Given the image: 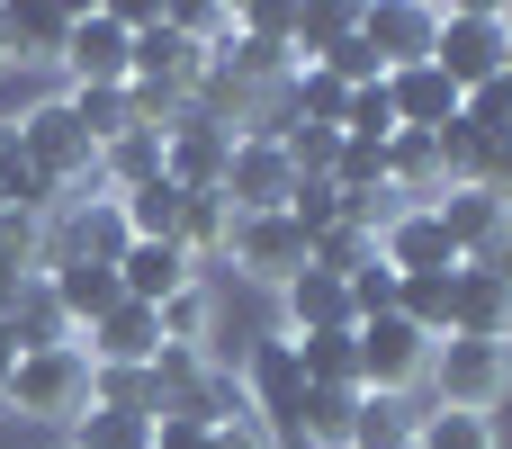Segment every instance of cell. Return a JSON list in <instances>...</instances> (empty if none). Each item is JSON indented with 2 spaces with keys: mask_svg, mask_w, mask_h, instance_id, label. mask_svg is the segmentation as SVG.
I'll return each mask as SVG.
<instances>
[{
  "mask_svg": "<svg viewBox=\"0 0 512 449\" xmlns=\"http://www.w3.org/2000/svg\"><path fill=\"white\" fill-rule=\"evenodd\" d=\"M90 387H99V369L81 360V342H63V351H18L0 405L18 423H81L90 414Z\"/></svg>",
  "mask_w": 512,
  "mask_h": 449,
  "instance_id": "cell-1",
  "label": "cell"
},
{
  "mask_svg": "<svg viewBox=\"0 0 512 449\" xmlns=\"http://www.w3.org/2000/svg\"><path fill=\"white\" fill-rule=\"evenodd\" d=\"M423 396H432V405H450V414H495V405L512 396V342H468V333L432 342Z\"/></svg>",
  "mask_w": 512,
  "mask_h": 449,
  "instance_id": "cell-2",
  "label": "cell"
},
{
  "mask_svg": "<svg viewBox=\"0 0 512 449\" xmlns=\"http://www.w3.org/2000/svg\"><path fill=\"white\" fill-rule=\"evenodd\" d=\"M351 351H360V396H423L432 342H423L405 315H369V324H351Z\"/></svg>",
  "mask_w": 512,
  "mask_h": 449,
  "instance_id": "cell-3",
  "label": "cell"
},
{
  "mask_svg": "<svg viewBox=\"0 0 512 449\" xmlns=\"http://www.w3.org/2000/svg\"><path fill=\"white\" fill-rule=\"evenodd\" d=\"M234 369H243V405H252V423H261L270 441H288V432H297V414H306V369H297V342H288V333H270V342H252Z\"/></svg>",
  "mask_w": 512,
  "mask_h": 449,
  "instance_id": "cell-4",
  "label": "cell"
},
{
  "mask_svg": "<svg viewBox=\"0 0 512 449\" xmlns=\"http://www.w3.org/2000/svg\"><path fill=\"white\" fill-rule=\"evenodd\" d=\"M198 72H207V45H198V36H180L171 18H144V27H135V54H126V90L189 108Z\"/></svg>",
  "mask_w": 512,
  "mask_h": 449,
  "instance_id": "cell-5",
  "label": "cell"
},
{
  "mask_svg": "<svg viewBox=\"0 0 512 449\" xmlns=\"http://www.w3.org/2000/svg\"><path fill=\"white\" fill-rule=\"evenodd\" d=\"M18 153L54 180V198H90V189H99V144L63 117V99H45V108L18 126Z\"/></svg>",
  "mask_w": 512,
  "mask_h": 449,
  "instance_id": "cell-6",
  "label": "cell"
},
{
  "mask_svg": "<svg viewBox=\"0 0 512 449\" xmlns=\"http://www.w3.org/2000/svg\"><path fill=\"white\" fill-rule=\"evenodd\" d=\"M504 45H512V18H504V9H441L432 63L450 72V90H477V81L504 72Z\"/></svg>",
  "mask_w": 512,
  "mask_h": 449,
  "instance_id": "cell-7",
  "label": "cell"
},
{
  "mask_svg": "<svg viewBox=\"0 0 512 449\" xmlns=\"http://www.w3.org/2000/svg\"><path fill=\"white\" fill-rule=\"evenodd\" d=\"M234 126H216V117H198V108H180L171 126H162V180L171 189H189V198H207V189H225V162H234Z\"/></svg>",
  "mask_w": 512,
  "mask_h": 449,
  "instance_id": "cell-8",
  "label": "cell"
},
{
  "mask_svg": "<svg viewBox=\"0 0 512 449\" xmlns=\"http://www.w3.org/2000/svg\"><path fill=\"white\" fill-rule=\"evenodd\" d=\"M126 54H135V27L117 9H72L54 72H63V90H99V81H126Z\"/></svg>",
  "mask_w": 512,
  "mask_h": 449,
  "instance_id": "cell-9",
  "label": "cell"
},
{
  "mask_svg": "<svg viewBox=\"0 0 512 449\" xmlns=\"http://www.w3.org/2000/svg\"><path fill=\"white\" fill-rule=\"evenodd\" d=\"M288 189H297V171H288V153L270 144V135H243L234 144V162H225V207L234 216H288Z\"/></svg>",
  "mask_w": 512,
  "mask_h": 449,
  "instance_id": "cell-10",
  "label": "cell"
},
{
  "mask_svg": "<svg viewBox=\"0 0 512 449\" xmlns=\"http://www.w3.org/2000/svg\"><path fill=\"white\" fill-rule=\"evenodd\" d=\"M432 36H441V9H423V0H378V9H360V45L378 54V72L432 63Z\"/></svg>",
  "mask_w": 512,
  "mask_h": 449,
  "instance_id": "cell-11",
  "label": "cell"
},
{
  "mask_svg": "<svg viewBox=\"0 0 512 449\" xmlns=\"http://www.w3.org/2000/svg\"><path fill=\"white\" fill-rule=\"evenodd\" d=\"M225 261L252 270L261 288H279V279L306 270V234H297L288 216H234V225H225Z\"/></svg>",
  "mask_w": 512,
  "mask_h": 449,
  "instance_id": "cell-12",
  "label": "cell"
},
{
  "mask_svg": "<svg viewBox=\"0 0 512 449\" xmlns=\"http://www.w3.org/2000/svg\"><path fill=\"white\" fill-rule=\"evenodd\" d=\"M360 315H351V288L333 279V270H297V279H279V333L288 342H306V333H351Z\"/></svg>",
  "mask_w": 512,
  "mask_h": 449,
  "instance_id": "cell-13",
  "label": "cell"
},
{
  "mask_svg": "<svg viewBox=\"0 0 512 449\" xmlns=\"http://www.w3.org/2000/svg\"><path fill=\"white\" fill-rule=\"evenodd\" d=\"M81 360H90V369H153V360H162V315L135 306V297L108 306V315L81 333Z\"/></svg>",
  "mask_w": 512,
  "mask_h": 449,
  "instance_id": "cell-14",
  "label": "cell"
},
{
  "mask_svg": "<svg viewBox=\"0 0 512 449\" xmlns=\"http://www.w3.org/2000/svg\"><path fill=\"white\" fill-rule=\"evenodd\" d=\"M378 261H387L396 279H423V270H459V252H450V234H441V216H432V207H396V216L378 225Z\"/></svg>",
  "mask_w": 512,
  "mask_h": 449,
  "instance_id": "cell-15",
  "label": "cell"
},
{
  "mask_svg": "<svg viewBox=\"0 0 512 449\" xmlns=\"http://www.w3.org/2000/svg\"><path fill=\"white\" fill-rule=\"evenodd\" d=\"M432 216H441V234H450L459 261H486L504 243V225H512V198H495V189H441Z\"/></svg>",
  "mask_w": 512,
  "mask_h": 449,
  "instance_id": "cell-16",
  "label": "cell"
},
{
  "mask_svg": "<svg viewBox=\"0 0 512 449\" xmlns=\"http://www.w3.org/2000/svg\"><path fill=\"white\" fill-rule=\"evenodd\" d=\"M387 108H396L405 135H441L459 117V90H450L441 63H405V72H387Z\"/></svg>",
  "mask_w": 512,
  "mask_h": 449,
  "instance_id": "cell-17",
  "label": "cell"
},
{
  "mask_svg": "<svg viewBox=\"0 0 512 449\" xmlns=\"http://www.w3.org/2000/svg\"><path fill=\"white\" fill-rule=\"evenodd\" d=\"M45 288H54V306H63V324H72V342H81L108 306H126L117 270H99V261H45Z\"/></svg>",
  "mask_w": 512,
  "mask_h": 449,
  "instance_id": "cell-18",
  "label": "cell"
},
{
  "mask_svg": "<svg viewBox=\"0 0 512 449\" xmlns=\"http://www.w3.org/2000/svg\"><path fill=\"white\" fill-rule=\"evenodd\" d=\"M198 279V261L180 252V243H126L117 252V288L135 297V306H162V297H180Z\"/></svg>",
  "mask_w": 512,
  "mask_h": 449,
  "instance_id": "cell-19",
  "label": "cell"
},
{
  "mask_svg": "<svg viewBox=\"0 0 512 449\" xmlns=\"http://www.w3.org/2000/svg\"><path fill=\"white\" fill-rule=\"evenodd\" d=\"M459 333L468 342H512V279L459 261Z\"/></svg>",
  "mask_w": 512,
  "mask_h": 449,
  "instance_id": "cell-20",
  "label": "cell"
},
{
  "mask_svg": "<svg viewBox=\"0 0 512 449\" xmlns=\"http://www.w3.org/2000/svg\"><path fill=\"white\" fill-rule=\"evenodd\" d=\"M396 315H405L423 342H450V333H459V270H423V279H405V288H396Z\"/></svg>",
  "mask_w": 512,
  "mask_h": 449,
  "instance_id": "cell-21",
  "label": "cell"
},
{
  "mask_svg": "<svg viewBox=\"0 0 512 449\" xmlns=\"http://www.w3.org/2000/svg\"><path fill=\"white\" fill-rule=\"evenodd\" d=\"M423 414H432V396H360L351 449H405L414 432H423Z\"/></svg>",
  "mask_w": 512,
  "mask_h": 449,
  "instance_id": "cell-22",
  "label": "cell"
},
{
  "mask_svg": "<svg viewBox=\"0 0 512 449\" xmlns=\"http://www.w3.org/2000/svg\"><path fill=\"white\" fill-rule=\"evenodd\" d=\"M387 189H396L405 207H432V198H441V144L396 126V135H387Z\"/></svg>",
  "mask_w": 512,
  "mask_h": 449,
  "instance_id": "cell-23",
  "label": "cell"
},
{
  "mask_svg": "<svg viewBox=\"0 0 512 449\" xmlns=\"http://www.w3.org/2000/svg\"><path fill=\"white\" fill-rule=\"evenodd\" d=\"M144 180H162V135H153V126H126L117 144H99V189H108V198H126V189H144Z\"/></svg>",
  "mask_w": 512,
  "mask_h": 449,
  "instance_id": "cell-24",
  "label": "cell"
},
{
  "mask_svg": "<svg viewBox=\"0 0 512 449\" xmlns=\"http://www.w3.org/2000/svg\"><path fill=\"white\" fill-rule=\"evenodd\" d=\"M351 414H360V387H306V414H297V449H351Z\"/></svg>",
  "mask_w": 512,
  "mask_h": 449,
  "instance_id": "cell-25",
  "label": "cell"
},
{
  "mask_svg": "<svg viewBox=\"0 0 512 449\" xmlns=\"http://www.w3.org/2000/svg\"><path fill=\"white\" fill-rule=\"evenodd\" d=\"M45 99H63V72H54V63H18V54H9V63H0V135H18Z\"/></svg>",
  "mask_w": 512,
  "mask_h": 449,
  "instance_id": "cell-26",
  "label": "cell"
},
{
  "mask_svg": "<svg viewBox=\"0 0 512 449\" xmlns=\"http://www.w3.org/2000/svg\"><path fill=\"white\" fill-rule=\"evenodd\" d=\"M63 117H72L90 144H117V135L135 126V99H126V81H99V90H63Z\"/></svg>",
  "mask_w": 512,
  "mask_h": 449,
  "instance_id": "cell-27",
  "label": "cell"
},
{
  "mask_svg": "<svg viewBox=\"0 0 512 449\" xmlns=\"http://www.w3.org/2000/svg\"><path fill=\"white\" fill-rule=\"evenodd\" d=\"M153 315H162V342H171V351H207V342H216V297H207V279H189V288L162 297Z\"/></svg>",
  "mask_w": 512,
  "mask_h": 449,
  "instance_id": "cell-28",
  "label": "cell"
},
{
  "mask_svg": "<svg viewBox=\"0 0 512 449\" xmlns=\"http://www.w3.org/2000/svg\"><path fill=\"white\" fill-rule=\"evenodd\" d=\"M0 207H9V216H54V207H63L54 180L18 153V135H0Z\"/></svg>",
  "mask_w": 512,
  "mask_h": 449,
  "instance_id": "cell-29",
  "label": "cell"
},
{
  "mask_svg": "<svg viewBox=\"0 0 512 449\" xmlns=\"http://www.w3.org/2000/svg\"><path fill=\"white\" fill-rule=\"evenodd\" d=\"M63 449H153V414H135V405H90Z\"/></svg>",
  "mask_w": 512,
  "mask_h": 449,
  "instance_id": "cell-30",
  "label": "cell"
},
{
  "mask_svg": "<svg viewBox=\"0 0 512 449\" xmlns=\"http://www.w3.org/2000/svg\"><path fill=\"white\" fill-rule=\"evenodd\" d=\"M0 27H9V54L18 63H54L63 36H72V9H0Z\"/></svg>",
  "mask_w": 512,
  "mask_h": 449,
  "instance_id": "cell-31",
  "label": "cell"
},
{
  "mask_svg": "<svg viewBox=\"0 0 512 449\" xmlns=\"http://www.w3.org/2000/svg\"><path fill=\"white\" fill-rule=\"evenodd\" d=\"M225 225H234V207L207 189V198H180V234H171V243L207 270V261H225Z\"/></svg>",
  "mask_w": 512,
  "mask_h": 449,
  "instance_id": "cell-32",
  "label": "cell"
},
{
  "mask_svg": "<svg viewBox=\"0 0 512 449\" xmlns=\"http://www.w3.org/2000/svg\"><path fill=\"white\" fill-rule=\"evenodd\" d=\"M297 369H306V387H360L351 333H306V342H297Z\"/></svg>",
  "mask_w": 512,
  "mask_h": 449,
  "instance_id": "cell-33",
  "label": "cell"
},
{
  "mask_svg": "<svg viewBox=\"0 0 512 449\" xmlns=\"http://www.w3.org/2000/svg\"><path fill=\"white\" fill-rule=\"evenodd\" d=\"M414 449H504V441H495V414H450V405H432L423 432H414Z\"/></svg>",
  "mask_w": 512,
  "mask_h": 449,
  "instance_id": "cell-34",
  "label": "cell"
},
{
  "mask_svg": "<svg viewBox=\"0 0 512 449\" xmlns=\"http://www.w3.org/2000/svg\"><path fill=\"white\" fill-rule=\"evenodd\" d=\"M342 288H351V315L369 324V315H396V288H405V279H396V270H387V261L369 252V261H360V270H351Z\"/></svg>",
  "mask_w": 512,
  "mask_h": 449,
  "instance_id": "cell-35",
  "label": "cell"
},
{
  "mask_svg": "<svg viewBox=\"0 0 512 449\" xmlns=\"http://www.w3.org/2000/svg\"><path fill=\"white\" fill-rule=\"evenodd\" d=\"M207 449H279L252 414H225V423H207Z\"/></svg>",
  "mask_w": 512,
  "mask_h": 449,
  "instance_id": "cell-36",
  "label": "cell"
},
{
  "mask_svg": "<svg viewBox=\"0 0 512 449\" xmlns=\"http://www.w3.org/2000/svg\"><path fill=\"white\" fill-rule=\"evenodd\" d=\"M153 449H207V423L198 414H153Z\"/></svg>",
  "mask_w": 512,
  "mask_h": 449,
  "instance_id": "cell-37",
  "label": "cell"
},
{
  "mask_svg": "<svg viewBox=\"0 0 512 449\" xmlns=\"http://www.w3.org/2000/svg\"><path fill=\"white\" fill-rule=\"evenodd\" d=\"M18 351H27V342H18V324H0V387H9V369H18Z\"/></svg>",
  "mask_w": 512,
  "mask_h": 449,
  "instance_id": "cell-38",
  "label": "cell"
},
{
  "mask_svg": "<svg viewBox=\"0 0 512 449\" xmlns=\"http://www.w3.org/2000/svg\"><path fill=\"white\" fill-rule=\"evenodd\" d=\"M477 270H495V279H512V225H504V243H495V252H486Z\"/></svg>",
  "mask_w": 512,
  "mask_h": 449,
  "instance_id": "cell-39",
  "label": "cell"
},
{
  "mask_svg": "<svg viewBox=\"0 0 512 449\" xmlns=\"http://www.w3.org/2000/svg\"><path fill=\"white\" fill-rule=\"evenodd\" d=\"M504 18H512V9H504ZM504 81H512V45H504Z\"/></svg>",
  "mask_w": 512,
  "mask_h": 449,
  "instance_id": "cell-40",
  "label": "cell"
},
{
  "mask_svg": "<svg viewBox=\"0 0 512 449\" xmlns=\"http://www.w3.org/2000/svg\"><path fill=\"white\" fill-rule=\"evenodd\" d=\"M0 63H9V27H0Z\"/></svg>",
  "mask_w": 512,
  "mask_h": 449,
  "instance_id": "cell-41",
  "label": "cell"
},
{
  "mask_svg": "<svg viewBox=\"0 0 512 449\" xmlns=\"http://www.w3.org/2000/svg\"><path fill=\"white\" fill-rule=\"evenodd\" d=\"M504 144H512V135H504Z\"/></svg>",
  "mask_w": 512,
  "mask_h": 449,
  "instance_id": "cell-42",
  "label": "cell"
},
{
  "mask_svg": "<svg viewBox=\"0 0 512 449\" xmlns=\"http://www.w3.org/2000/svg\"><path fill=\"white\" fill-rule=\"evenodd\" d=\"M405 449H414V441H405Z\"/></svg>",
  "mask_w": 512,
  "mask_h": 449,
  "instance_id": "cell-43",
  "label": "cell"
}]
</instances>
